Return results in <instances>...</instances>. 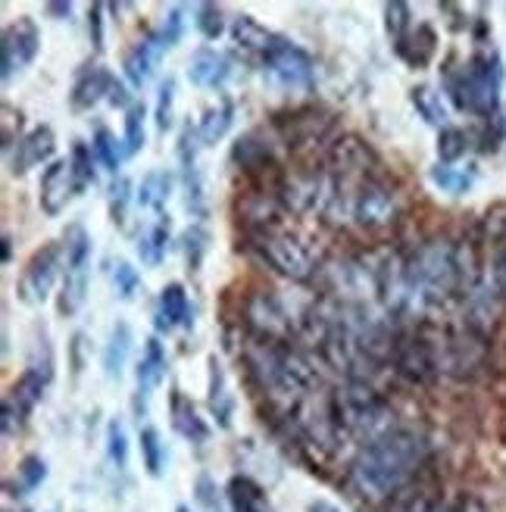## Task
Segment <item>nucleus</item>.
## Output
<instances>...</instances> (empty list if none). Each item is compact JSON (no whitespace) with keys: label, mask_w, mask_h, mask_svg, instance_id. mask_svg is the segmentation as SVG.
Segmentation results:
<instances>
[{"label":"nucleus","mask_w":506,"mask_h":512,"mask_svg":"<svg viewBox=\"0 0 506 512\" xmlns=\"http://www.w3.org/2000/svg\"><path fill=\"white\" fill-rule=\"evenodd\" d=\"M425 459H428V444L419 434L407 428H394L385 438L363 447V453L350 469V478L360 494L382 500L407 488V481L425 466Z\"/></svg>","instance_id":"obj_1"},{"label":"nucleus","mask_w":506,"mask_h":512,"mask_svg":"<svg viewBox=\"0 0 506 512\" xmlns=\"http://www.w3.org/2000/svg\"><path fill=\"white\" fill-rule=\"evenodd\" d=\"M244 366L250 378L260 384V388L285 406H297L300 400H307L316 394L319 378L313 366L307 363V356L297 353L288 344H269V341H253L244 350Z\"/></svg>","instance_id":"obj_2"},{"label":"nucleus","mask_w":506,"mask_h":512,"mask_svg":"<svg viewBox=\"0 0 506 512\" xmlns=\"http://www.w3.org/2000/svg\"><path fill=\"white\" fill-rule=\"evenodd\" d=\"M463 288V260L460 244L435 238L422 244L407 263H403V291L407 303H444L450 294Z\"/></svg>","instance_id":"obj_3"},{"label":"nucleus","mask_w":506,"mask_h":512,"mask_svg":"<svg viewBox=\"0 0 506 512\" xmlns=\"http://www.w3.org/2000/svg\"><path fill=\"white\" fill-rule=\"evenodd\" d=\"M332 409L341 434H350V438L363 441L366 447L375 444L378 438H385L388 431H394L391 428L394 416L388 403L375 391H369L363 381H350L344 391H335Z\"/></svg>","instance_id":"obj_4"},{"label":"nucleus","mask_w":506,"mask_h":512,"mask_svg":"<svg viewBox=\"0 0 506 512\" xmlns=\"http://www.w3.org/2000/svg\"><path fill=\"white\" fill-rule=\"evenodd\" d=\"M500 60L497 57H475L457 75H450V97L453 104L475 116H491L500 100Z\"/></svg>","instance_id":"obj_5"},{"label":"nucleus","mask_w":506,"mask_h":512,"mask_svg":"<svg viewBox=\"0 0 506 512\" xmlns=\"http://www.w3.org/2000/svg\"><path fill=\"white\" fill-rule=\"evenodd\" d=\"M403 197L385 178H366L350 200V219L363 232H385L400 219Z\"/></svg>","instance_id":"obj_6"},{"label":"nucleus","mask_w":506,"mask_h":512,"mask_svg":"<svg viewBox=\"0 0 506 512\" xmlns=\"http://www.w3.org/2000/svg\"><path fill=\"white\" fill-rule=\"evenodd\" d=\"M253 238V247L260 250L263 260L291 281H310L319 269H316V260L313 253L303 247L294 235L282 232V228H272V232H257L250 235Z\"/></svg>","instance_id":"obj_7"},{"label":"nucleus","mask_w":506,"mask_h":512,"mask_svg":"<svg viewBox=\"0 0 506 512\" xmlns=\"http://www.w3.org/2000/svg\"><path fill=\"white\" fill-rule=\"evenodd\" d=\"M244 322L250 325V331L260 341L269 344H288V338L294 335V322L285 310V303L278 300L272 291H253L244 297Z\"/></svg>","instance_id":"obj_8"},{"label":"nucleus","mask_w":506,"mask_h":512,"mask_svg":"<svg viewBox=\"0 0 506 512\" xmlns=\"http://www.w3.org/2000/svg\"><path fill=\"white\" fill-rule=\"evenodd\" d=\"M66 263V253H63V244H47L41 247L29 266L22 269L19 275V285H16V294L22 303H29V306H38L50 297V291H54L57 285V275Z\"/></svg>","instance_id":"obj_9"},{"label":"nucleus","mask_w":506,"mask_h":512,"mask_svg":"<svg viewBox=\"0 0 506 512\" xmlns=\"http://www.w3.org/2000/svg\"><path fill=\"white\" fill-rule=\"evenodd\" d=\"M38 50H41V32L29 16L7 25L4 41H0V69H4L0 75H4V82H10L13 75H19L29 66L38 57Z\"/></svg>","instance_id":"obj_10"},{"label":"nucleus","mask_w":506,"mask_h":512,"mask_svg":"<svg viewBox=\"0 0 506 512\" xmlns=\"http://www.w3.org/2000/svg\"><path fill=\"white\" fill-rule=\"evenodd\" d=\"M394 366L403 378H410L416 384H428L435 381V375L441 372V360H438V350L428 344L422 335H407V338H397L394 347Z\"/></svg>","instance_id":"obj_11"},{"label":"nucleus","mask_w":506,"mask_h":512,"mask_svg":"<svg viewBox=\"0 0 506 512\" xmlns=\"http://www.w3.org/2000/svg\"><path fill=\"white\" fill-rule=\"evenodd\" d=\"M44 384H47V378L41 372L29 369V372H22V378L10 388V394L4 400V434H7V438H13L16 431L25 428V422H29V416H32V409L44 397Z\"/></svg>","instance_id":"obj_12"},{"label":"nucleus","mask_w":506,"mask_h":512,"mask_svg":"<svg viewBox=\"0 0 506 512\" xmlns=\"http://www.w3.org/2000/svg\"><path fill=\"white\" fill-rule=\"evenodd\" d=\"M266 69L282 88H310L313 85V60L307 50L282 41L266 57Z\"/></svg>","instance_id":"obj_13"},{"label":"nucleus","mask_w":506,"mask_h":512,"mask_svg":"<svg viewBox=\"0 0 506 512\" xmlns=\"http://www.w3.org/2000/svg\"><path fill=\"white\" fill-rule=\"evenodd\" d=\"M75 191H79V185H75L72 163L54 160L41 175V210L47 216H60Z\"/></svg>","instance_id":"obj_14"},{"label":"nucleus","mask_w":506,"mask_h":512,"mask_svg":"<svg viewBox=\"0 0 506 512\" xmlns=\"http://www.w3.org/2000/svg\"><path fill=\"white\" fill-rule=\"evenodd\" d=\"M54 147H57L54 128H50V125L32 128L29 135L19 138L16 150H13V157H10V172H13V175H25L29 169L41 166L44 160L54 157Z\"/></svg>","instance_id":"obj_15"},{"label":"nucleus","mask_w":506,"mask_h":512,"mask_svg":"<svg viewBox=\"0 0 506 512\" xmlns=\"http://www.w3.org/2000/svg\"><path fill=\"white\" fill-rule=\"evenodd\" d=\"M372 163H375L372 147L363 138H353V135L335 141L332 150H328V169H332V175H341V178L366 175Z\"/></svg>","instance_id":"obj_16"},{"label":"nucleus","mask_w":506,"mask_h":512,"mask_svg":"<svg viewBox=\"0 0 506 512\" xmlns=\"http://www.w3.org/2000/svg\"><path fill=\"white\" fill-rule=\"evenodd\" d=\"M238 213L244 216L250 235L257 232H272V228H282V203L275 200L269 191H253L238 203Z\"/></svg>","instance_id":"obj_17"},{"label":"nucleus","mask_w":506,"mask_h":512,"mask_svg":"<svg viewBox=\"0 0 506 512\" xmlns=\"http://www.w3.org/2000/svg\"><path fill=\"white\" fill-rule=\"evenodd\" d=\"M163 50H166V44L160 41L157 32H150L144 41H138L129 50V57H125L122 69H125V75H129V82L135 88H144L150 82V75H154V69H157V63L163 57Z\"/></svg>","instance_id":"obj_18"},{"label":"nucleus","mask_w":506,"mask_h":512,"mask_svg":"<svg viewBox=\"0 0 506 512\" xmlns=\"http://www.w3.org/2000/svg\"><path fill=\"white\" fill-rule=\"evenodd\" d=\"M166 378V350L157 338H150L144 344V356L138 363V400H135V409L144 413L147 409V397L154 388H160Z\"/></svg>","instance_id":"obj_19"},{"label":"nucleus","mask_w":506,"mask_h":512,"mask_svg":"<svg viewBox=\"0 0 506 512\" xmlns=\"http://www.w3.org/2000/svg\"><path fill=\"white\" fill-rule=\"evenodd\" d=\"M113 75L107 72V69H100V66H85L82 72H79V79H75V85H72V97H69V104H72V110L75 113H85V110H91L100 97H110V88H113Z\"/></svg>","instance_id":"obj_20"},{"label":"nucleus","mask_w":506,"mask_h":512,"mask_svg":"<svg viewBox=\"0 0 506 512\" xmlns=\"http://www.w3.org/2000/svg\"><path fill=\"white\" fill-rule=\"evenodd\" d=\"M232 38H235L238 47L247 50V54H260L263 60L272 54L278 44L285 41V38L272 35L266 25H260L253 16H235V22H232Z\"/></svg>","instance_id":"obj_21"},{"label":"nucleus","mask_w":506,"mask_h":512,"mask_svg":"<svg viewBox=\"0 0 506 512\" xmlns=\"http://www.w3.org/2000/svg\"><path fill=\"white\" fill-rule=\"evenodd\" d=\"M188 79L197 88H219L229 79V60L213 47H200L188 63Z\"/></svg>","instance_id":"obj_22"},{"label":"nucleus","mask_w":506,"mask_h":512,"mask_svg":"<svg viewBox=\"0 0 506 512\" xmlns=\"http://www.w3.org/2000/svg\"><path fill=\"white\" fill-rule=\"evenodd\" d=\"M169 413H172V428L188 438L191 444H204L210 438V428L207 422L200 419V413L194 409V403L182 394V391H172V400H169Z\"/></svg>","instance_id":"obj_23"},{"label":"nucleus","mask_w":506,"mask_h":512,"mask_svg":"<svg viewBox=\"0 0 506 512\" xmlns=\"http://www.w3.org/2000/svg\"><path fill=\"white\" fill-rule=\"evenodd\" d=\"M232 160L247 169V172H266V169H275V160H272V144L266 138H260L257 132H250L244 138L235 141L232 147Z\"/></svg>","instance_id":"obj_24"},{"label":"nucleus","mask_w":506,"mask_h":512,"mask_svg":"<svg viewBox=\"0 0 506 512\" xmlns=\"http://www.w3.org/2000/svg\"><path fill=\"white\" fill-rule=\"evenodd\" d=\"M435 47H438L435 32L428 29V25H416V32H410L407 38H403V41L397 44V54H400L403 60H407L410 66L422 69V66L432 63Z\"/></svg>","instance_id":"obj_25"},{"label":"nucleus","mask_w":506,"mask_h":512,"mask_svg":"<svg viewBox=\"0 0 506 512\" xmlns=\"http://www.w3.org/2000/svg\"><path fill=\"white\" fill-rule=\"evenodd\" d=\"M129 353H132V328L125 322H116L110 331V341L104 347V372L107 378H122V369L129 363Z\"/></svg>","instance_id":"obj_26"},{"label":"nucleus","mask_w":506,"mask_h":512,"mask_svg":"<svg viewBox=\"0 0 506 512\" xmlns=\"http://www.w3.org/2000/svg\"><path fill=\"white\" fill-rule=\"evenodd\" d=\"M191 303L182 285H166L160 291V328H172V325H188L191 328Z\"/></svg>","instance_id":"obj_27"},{"label":"nucleus","mask_w":506,"mask_h":512,"mask_svg":"<svg viewBox=\"0 0 506 512\" xmlns=\"http://www.w3.org/2000/svg\"><path fill=\"white\" fill-rule=\"evenodd\" d=\"M482 356H485L482 341H475V338H450L444 366L450 372H460L463 375V372H472L475 366H482Z\"/></svg>","instance_id":"obj_28"},{"label":"nucleus","mask_w":506,"mask_h":512,"mask_svg":"<svg viewBox=\"0 0 506 512\" xmlns=\"http://www.w3.org/2000/svg\"><path fill=\"white\" fill-rule=\"evenodd\" d=\"M235 119V107L232 100H219L216 107H210L204 113V119L197 122V135H200V144H216L225 132H229V125Z\"/></svg>","instance_id":"obj_29"},{"label":"nucleus","mask_w":506,"mask_h":512,"mask_svg":"<svg viewBox=\"0 0 506 512\" xmlns=\"http://www.w3.org/2000/svg\"><path fill=\"white\" fill-rule=\"evenodd\" d=\"M85 297H88V266H82V269H66L63 294H60V313L63 316H75V313L82 310Z\"/></svg>","instance_id":"obj_30"},{"label":"nucleus","mask_w":506,"mask_h":512,"mask_svg":"<svg viewBox=\"0 0 506 512\" xmlns=\"http://www.w3.org/2000/svg\"><path fill=\"white\" fill-rule=\"evenodd\" d=\"M210 406H213V416L219 419L222 428L232 425V397L225 394V375L222 366L216 363V356L210 360Z\"/></svg>","instance_id":"obj_31"},{"label":"nucleus","mask_w":506,"mask_h":512,"mask_svg":"<svg viewBox=\"0 0 506 512\" xmlns=\"http://www.w3.org/2000/svg\"><path fill=\"white\" fill-rule=\"evenodd\" d=\"M63 253H66V269H82V266H88L91 238L85 235V228H82V225H69V228H66Z\"/></svg>","instance_id":"obj_32"},{"label":"nucleus","mask_w":506,"mask_h":512,"mask_svg":"<svg viewBox=\"0 0 506 512\" xmlns=\"http://www.w3.org/2000/svg\"><path fill=\"white\" fill-rule=\"evenodd\" d=\"M229 500L235 512H263V491L250 478H232L229 484Z\"/></svg>","instance_id":"obj_33"},{"label":"nucleus","mask_w":506,"mask_h":512,"mask_svg":"<svg viewBox=\"0 0 506 512\" xmlns=\"http://www.w3.org/2000/svg\"><path fill=\"white\" fill-rule=\"evenodd\" d=\"M413 107L416 113L425 119V122H432V125H444L447 122V110H444V100L435 88H428V85H419L413 88Z\"/></svg>","instance_id":"obj_34"},{"label":"nucleus","mask_w":506,"mask_h":512,"mask_svg":"<svg viewBox=\"0 0 506 512\" xmlns=\"http://www.w3.org/2000/svg\"><path fill=\"white\" fill-rule=\"evenodd\" d=\"M169 188H172V178L166 172H150L138 188V203L141 207H150V210H163Z\"/></svg>","instance_id":"obj_35"},{"label":"nucleus","mask_w":506,"mask_h":512,"mask_svg":"<svg viewBox=\"0 0 506 512\" xmlns=\"http://www.w3.org/2000/svg\"><path fill=\"white\" fill-rule=\"evenodd\" d=\"M441 500L435 497V491L428 488H416V491H403L397 494L391 512H438Z\"/></svg>","instance_id":"obj_36"},{"label":"nucleus","mask_w":506,"mask_h":512,"mask_svg":"<svg viewBox=\"0 0 506 512\" xmlns=\"http://www.w3.org/2000/svg\"><path fill=\"white\" fill-rule=\"evenodd\" d=\"M141 453H144L147 472L154 475V478H160L163 475V463H166V453H163L157 428H141Z\"/></svg>","instance_id":"obj_37"},{"label":"nucleus","mask_w":506,"mask_h":512,"mask_svg":"<svg viewBox=\"0 0 506 512\" xmlns=\"http://www.w3.org/2000/svg\"><path fill=\"white\" fill-rule=\"evenodd\" d=\"M207 244H210V235H207L204 225H191L188 232L182 235V250H185L188 269H200V263H204V253H207Z\"/></svg>","instance_id":"obj_38"},{"label":"nucleus","mask_w":506,"mask_h":512,"mask_svg":"<svg viewBox=\"0 0 506 512\" xmlns=\"http://www.w3.org/2000/svg\"><path fill=\"white\" fill-rule=\"evenodd\" d=\"M69 163H72V175H75V185H79V191H82V188H88V185H94L97 172H94V160H91V150H88V144L75 141Z\"/></svg>","instance_id":"obj_39"},{"label":"nucleus","mask_w":506,"mask_h":512,"mask_svg":"<svg viewBox=\"0 0 506 512\" xmlns=\"http://www.w3.org/2000/svg\"><path fill=\"white\" fill-rule=\"evenodd\" d=\"M166 241H169V228L166 225H154L150 228V235L138 241V253L147 266H157L166 253Z\"/></svg>","instance_id":"obj_40"},{"label":"nucleus","mask_w":506,"mask_h":512,"mask_svg":"<svg viewBox=\"0 0 506 512\" xmlns=\"http://www.w3.org/2000/svg\"><path fill=\"white\" fill-rule=\"evenodd\" d=\"M466 150H469V138L460 132V128H444V132L438 135V157H441V163H457Z\"/></svg>","instance_id":"obj_41"},{"label":"nucleus","mask_w":506,"mask_h":512,"mask_svg":"<svg viewBox=\"0 0 506 512\" xmlns=\"http://www.w3.org/2000/svg\"><path fill=\"white\" fill-rule=\"evenodd\" d=\"M144 147V107L132 104L125 110V153H138Z\"/></svg>","instance_id":"obj_42"},{"label":"nucleus","mask_w":506,"mask_h":512,"mask_svg":"<svg viewBox=\"0 0 506 512\" xmlns=\"http://www.w3.org/2000/svg\"><path fill=\"white\" fill-rule=\"evenodd\" d=\"M16 478H19V488L22 491H35L44 484L47 478V466H44V459L41 456H25L19 469H16Z\"/></svg>","instance_id":"obj_43"},{"label":"nucleus","mask_w":506,"mask_h":512,"mask_svg":"<svg viewBox=\"0 0 506 512\" xmlns=\"http://www.w3.org/2000/svg\"><path fill=\"white\" fill-rule=\"evenodd\" d=\"M194 25L200 29V35L204 38H219L222 32H225V22H222V10L216 7V4H200L197 10H194Z\"/></svg>","instance_id":"obj_44"},{"label":"nucleus","mask_w":506,"mask_h":512,"mask_svg":"<svg viewBox=\"0 0 506 512\" xmlns=\"http://www.w3.org/2000/svg\"><path fill=\"white\" fill-rule=\"evenodd\" d=\"M385 29L388 35L400 44L403 38H407L410 32V7L400 4V0H394V4H385Z\"/></svg>","instance_id":"obj_45"},{"label":"nucleus","mask_w":506,"mask_h":512,"mask_svg":"<svg viewBox=\"0 0 506 512\" xmlns=\"http://www.w3.org/2000/svg\"><path fill=\"white\" fill-rule=\"evenodd\" d=\"M107 453L119 469H125V463H129V438H125V425L119 419L107 425Z\"/></svg>","instance_id":"obj_46"},{"label":"nucleus","mask_w":506,"mask_h":512,"mask_svg":"<svg viewBox=\"0 0 506 512\" xmlns=\"http://www.w3.org/2000/svg\"><path fill=\"white\" fill-rule=\"evenodd\" d=\"M94 153L100 157V163H104V169H110L113 175L119 172V166H122V153H119L116 138L107 132V128H100V132L94 135Z\"/></svg>","instance_id":"obj_47"},{"label":"nucleus","mask_w":506,"mask_h":512,"mask_svg":"<svg viewBox=\"0 0 506 512\" xmlns=\"http://www.w3.org/2000/svg\"><path fill=\"white\" fill-rule=\"evenodd\" d=\"M432 182H435L441 191H447V194H463V191H469V185H472V175L457 172V169H450V166H435V169H432Z\"/></svg>","instance_id":"obj_48"},{"label":"nucleus","mask_w":506,"mask_h":512,"mask_svg":"<svg viewBox=\"0 0 506 512\" xmlns=\"http://www.w3.org/2000/svg\"><path fill=\"white\" fill-rule=\"evenodd\" d=\"M113 285H116V294L122 300H132L135 291H138V285H141V275H138V269L132 263L119 260L116 263V272H113Z\"/></svg>","instance_id":"obj_49"},{"label":"nucleus","mask_w":506,"mask_h":512,"mask_svg":"<svg viewBox=\"0 0 506 512\" xmlns=\"http://www.w3.org/2000/svg\"><path fill=\"white\" fill-rule=\"evenodd\" d=\"M491 288L500 300H506V241H497L491 260Z\"/></svg>","instance_id":"obj_50"},{"label":"nucleus","mask_w":506,"mask_h":512,"mask_svg":"<svg viewBox=\"0 0 506 512\" xmlns=\"http://www.w3.org/2000/svg\"><path fill=\"white\" fill-rule=\"evenodd\" d=\"M172 97H175V82L166 79L160 85V100H157V125H160V132H166V128L172 125Z\"/></svg>","instance_id":"obj_51"},{"label":"nucleus","mask_w":506,"mask_h":512,"mask_svg":"<svg viewBox=\"0 0 506 512\" xmlns=\"http://www.w3.org/2000/svg\"><path fill=\"white\" fill-rule=\"evenodd\" d=\"M132 200V182L129 178H119V182L110 188V210H113V219L116 222H122V216H125V203Z\"/></svg>","instance_id":"obj_52"},{"label":"nucleus","mask_w":506,"mask_h":512,"mask_svg":"<svg viewBox=\"0 0 506 512\" xmlns=\"http://www.w3.org/2000/svg\"><path fill=\"white\" fill-rule=\"evenodd\" d=\"M182 16H185V10H182V7H172V10H169V16H166V25L157 32V35H160V41H163L166 47H172L175 41L182 38V25H185V19H182Z\"/></svg>","instance_id":"obj_53"},{"label":"nucleus","mask_w":506,"mask_h":512,"mask_svg":"<svg viewBox=\"0 0 506 512\" xmlns=\"http://www.w3.org/2000/svg\"><path fill=\"white\" fill-rule=\"evenodd\" d=\"M88 32H91L94 50H104V7H100V4H94L88 10Z\"/></svg>","instance_id":"obj_54"},{"label":"nucleus","mask_w":506,"mask_h":512,"mask_svg":"<svg viewBox=\"0 0 506 512\" xmlns=\"http://www.w3.org/2000/svg\"><path fill=\"white\" fill-rule=\"evenodd\" d=\"M19 125H22L19 110L13 113V107H10V104H4V150H7V153L13 150V144H19V141L13 138V132H19Z\"/></svg>","instance_id":"obj_55"},{"label":"nucleus","mask_w":506,"mask_h":512,"mask_svg":"<svg viewBox=\"0 0 506 512\" xmlns=\"http://www.w3.org/2000/svg\"><path fill=\"white\" fill-rule=\"evenodd\" d=\"M110 104H113V107H132V104H129V91H125V85L113 82V88H110Z\"/></svg>","instance_id":"obj_56"},{"label":"nucleus","mask_w":506,"mask_h":512,"mask_svg":"<svg viewBox=\"0 0 506 512\" xmlns=\"http://www.w3.org/2000/svg\"><path fill=\"white\" fill-rule=\"evenodd\" d=\"M197 488H200V503L213 509V497H210V494H213V491H210V478H207V475L200 478V481H197Z\"/></svg>","instance_id":"obj_57"},{"label":"nucleus","mask_w":506,"mask_h":512,"mask_svg":"<svg viewBox=\"0 0 506 512\" xmlns=\"http://www.w3.org/2000/svg\"><path fill=\"white\" fill-rule=\"evenodd\" d=\"M307 512H341L335 503H325V500H313L310 506H307Z\"/></svg>","instance_id":"obj_58"},{"label":"nucleus","mask_w":506,"mask_h":512,"mask_svg":"<svg viewBox=\"0 0 506 512\" xmlns=\"http://www.w3.org/2000/svg\"><path fill=\"white\" fill-rule=\"evenodd\" d=\"M69 10H72V4H66V0H63V4H47L50 16H69Z\"/></svg>","instance_id":"obj_59"},{"label":"nucleus","mask_w":506,"mask_h":512,"mask_svg":"<svg viewBox=\"0 0 506 512\" xmlns=\"http://www.w3.org/2000/svg\"><path fill=\"white\" fill-rule=\"evenodd\" d=\"M460 512H485V506L478 503V500H463L460 503Z\"/></svg>","instance_id":"obj_60"},{"label":"nucleus","mask_w":506,"mask_h":512,"mask_svg":"<svg viewBox=\"0 0 506 512\" xmlns=\"http://www.w3.org/2000/svg\"><path fill=\"white\" fill-rule=\"evenodd\" d=\"M10 260H13V238L4 235V263H10Z\"/></svg>","instance_id":"obj_61"},{"label":"nucleus","mask_w":506,"mask_h":512,"mask_svg":"<svg viewBox=\"0 0 506 512\" xmlns=\"http://www.w3.org/2000/svg\"><path fill=\"white\" fill-rule=\"evenodd\" d=\"M175 512H191V509H188V506H179V509H175Z\"/></svg>","instance_id":"obj_62"},{"label":"nucleus","mask_w":506,"mask_h":512,"mask_svg":"<svg viewBox=\"0 0 506 512\" xmlns=\"http://www.w3.org/2000/svg\"><path fill=\"white\" fill-rule=\"evenodd\" d=\"M500 241H506V228H503V235H500Z\"/></svg>","instance_id":"obj_63"}]
</instances>
